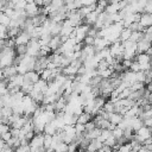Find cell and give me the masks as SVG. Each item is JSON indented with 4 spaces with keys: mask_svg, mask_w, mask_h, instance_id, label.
Listing matches in <instances>:
<instances>
[{
    "mask_svg": "<svg viewBox=\"0 0 152 152\" xmlns=\"http://www.w3.org/2000/svg\"><path fill=\"white\" fill-rule=\"evenodd\" d=\"M144 86H145V83H144V82H139V81H135V82H133V83H132L131 88H132V90H138V89H141V88H144Z\"/></svg>",
    "mask_w": 152,
    "mask_h": 152,
    "instance_id": "26",
    "label": "cell"
},
{
    "mask_svg": "<svg viewBox=\"0 0 152 152\" xmlns=\"http://www.w3.org/2000/svg\"><path fill=\"white\" fill-rule=\"evenodd\" d=\"M94 40H95V37L87 34L86 38L83 39V43H84V45H94Z\"/></svg>",
    "mask_w": 152,
    "mask_h": 152,
    "instance_id": "27",
    "label": "cell"
},
{
    "mask_svg": "<svg viewBox=\"0 0 152 152\" xmlns=\"http://www.w3.org/2000/svg\"><path fill=\"white\" fill-rule=\"evenodd\" d=\"M24 78L31 81L32 83H36V82L40 78V75H39V72H37L36 70H28V71H26V72L24 74Z\"/></svg>",
    "mask_w": 152,
    "mask_h": 152,
    "instance_id": "6",
    "label": "cell"
},
{
    "mask_svg": "<svg viewBox=\"0 0 152 152\" xmlns=\"http://www.w3.org/2000/svg\"><path fill=\"white\" fill-rule=\"evenodd\" d=\"M51 141H52V135L51 134H48V133H44V144H43V146L45 147V150L48 147H50Z\"/></svg>",
    "mask_w": 152,
    "mask_h": 152,
    "instance_id": "18",
    "label": "cell"
},
{
    "mask_svg": "<svg viewBox=\"0 0 152 152\" xmlns=\"http://www.w3.org/2000/svg\"><path fill=\"white\" fill-rule=\"evenodd\" d=\"M142 37H144V32H141V31H132L131 37H129V40L137 43V42L140 40Z\"/></svg>",
    "mask_w": 152,
    "mask_h": 152,
    "instance_id": "16",
    "label": "cell"
},
{
    "mask_svg": "<svg viewBox=\"0 0 152 152\" xmlns=\"http://www.w3.org/2000/svg\"><path fill=\"white\" fill-rule=\"evenodd\" d=\"M20 89H21L25 94H28V93L33 89V83H32L31 81L24 78V81H23V83H21V86H20Z\"/></svg>",
    "mask_w": 152,
    "mask_h": 152,
    "instance_id": "13",
    "label": "cell"
},
{
    "mask_svg": "<svg viewBox=\"0 0 152 152\" xmlns=\"http://www.w3.org/2000/svg\"><path fill=\"white\" fill-rule=\"evenodd\" d=\"M10 129H11V126H10L8 124H6V122H0V134L7 132V131H10Z\"/></svg>",
    "mask_w": 152,
    "mask_h": 152,
    "instance_id": "28",
    "label": "cell"
},
{
    "mask_svg": "<svg viewBox=\"0 0 152 152\" xmlns=\"http://www.w3.org/2000/svg\"><path fill=\"white\" fill-rule=\"evenodd\" d=\"M102 145H103V142L100 141L99 139H91L86 150H88V151H99Z\"/></svg>",
    "mask_w": 152,
    "mask_h": 152,
    "instance_id": "8",
    "label": "cell"
},
{
    "mask_svg": "<svg viewBox=\"0 0 152 152\" xmlns=\"http://www.w3.org/2000/svg\"><path fill=\"white\" fill-rule=\"evenodd\" d=\"M61 28H62V23H56V21L51 20V25H50V33H51V36L59 34Z\"/></svg>",
    "mask_w": 152,
    "mask_h": 152,
    "instance_id": "12",
    "label": "cell"
},
{
    "mask_svg": "<svg viewBox=\"0 0 152 152\" xmlns=\"http://www.w3.org/2000/svg\"><path fill=\"white\" fill-rule=\"evenodd\" d=\"M112 134L116 138V139H119V138H121L122 135H124V129H121V128H119L118 126L112 131Z\"/></svg>",
    "mask_w": 152,
    "mask_h": 152,
    "instance_id": "22",
    "label": "cell"
},
{
    "mask_svg": "<svg viewBox=\"0 0 152 152\" xmlns=\"http://www.w3.org/2000/svg\"><path fill=\"white\" fill-rule=\"evenodd\" d=\"M34 2L40 7V6H43V0H34Z\"/></svg>",
    "mask_w": 152,
    "mask_h": 152,
    "instance_id": "34",
    "label": "cell"
},
{
    "mask_svg": "<svg viewBox=\"0 0 152 152\" xmlns=\"http://www.w3.org/2000/svg\"><path fill=\"white\" fill-rule=\"evenodd\" d=\"M15 52L17 55H26V44L15 45Z\"/></svg>",
    "mask_w": 152,
    "mask_h": 152,
    "instance_id": "20",
    "label": "cell"
},
{
    "mask_svg": "<svg viewBox=\"0 0 152 152\" xmlns=\"http://www.w3.org/2000/svg\"><path fill=\"white\" fill-rule=\"evenodd\" d=\"M1 140H2V139H1V138H0V141H1Z\"/></svg>",
    "mask_w": 152,
    "mask_h": 152,
    "instance_id": "36",
    "label": "cell"
},
{
    "mask_svg": "<svg viewBox=\"0 0 152 152\" xmlns=\"http://www.w3.org/2000/svg\"><path fill=\"white\" fill-rule=\"evenodd\" d=\"M102 109L104 112H107V113H113L114 112V102H112L110 100L109 101H106L104 104H103V107H102Z\"/></svg>",
    "mask_w": 152,
    "mask_h": 152,
    "instance_id": "17",
    "label": "cell"
},
{
    "mask_svg": "<svg viewBox=\"0 0 152 152\" xmlns=\"http://www.w3.org/2000/svg\"><path fill=\"white\" fill-rule=\"evenodd\" d=\"M57 132V128H56V126L50 121V122H48V124H45V126H44V133H48V134H55Z\"/></svg>",
    "mask_w": 152,
    "mask_h": 152,
    "instance_id": "15",
    "label": "cell"
},
{
    "mask_svg": "<svg viewBox=\"0 0 152 152\" xmlns=\"http://www.w3.org/2000/svg\"><path fill=\"white\" fill-rule=\"evenodd\" d=\"M97 0H81L82 2V6H90L93 4H96Z\"/></svg>",
    "mask_w": 152,
    "mask_h": 152,
    "instance_id": "32",
    "label": "cell"
},
{
    "mask_svg": "<svg viewBox=\"0 0 152 152\" xmlns=\"http://www.w3.org/2000/svg\"><path fill=\"white\" fill-rule=\"evenodd\" d=\"M27 5L26 0H18L17 2H14V10H25Z\"/></svg>",
    "mask_w": 152,
    "mask_h": 152,
    "instance_id": "21",
    "label": "cell"
},
{
    "mask_svg": "<svg viewBox=\"0 0 152 152\" xmlns=\"http://www.w3.org/2000/svg\"><path fill=\"white\" fill-rule=\"evenodd\" d=\"M122 119H124V115H122V114H120V113H118V112L109 113V118H108V120L110 121V124L118 125Z\"/></svg>",
    "mask_w": 152,
    "mask_h": 152,
    "instance_id": "11",
    "label": "cell"
},
{
    "mask_svg": "<svg viewBox=\"0 0 152 152\" xmlns=\"http://www.w3.org/2000/svg\"><path fill=\"white\" fill-rule=\"evenodd\" d=\"M30 39H31V36H30V33H27L26 31H20L19 32V34L14 38V40H15V45H19V44H27L28 42H30Z\"/></svg>",
    "mask_w": 152,
    "mask_h": 152,
    "instance_id": "4",
    "label": "cell"
},
{
    "mask_svg": "<svg viewBox=\"0 0 152 152\" xmlns=\"http://www.w3.org/2000/svg\"><path fill=\"white\" fill-rule=\"evenodd\" d=\"M61 44H62V42H61V36L59 34H57V36H52L51 37V39H50V42H49V48L51 49V51H55L56 49H58L59 46H61Z\"/></svg>",
    "mask_w": 152,
    "mask_h": 152,
    "instance_id": "7",
    "label": "cell"
},
{
    "mask_svg": "<svg viewBox=\"0 0 152 152\" xmlns=\"http://www.w3.org/2000/svg\"><path fill=\"white\" fill-rule=\"evenodd\" d=\"M119 151H121V152H128V151H132V146H131V144H129V141L127 142H124V144H121L120 145V147H119Z\"/></svg>",
    "mask_w": 152,
    "mask_h": 152,
    "instance_id": "23",
    "label": "cell"
},
{
    "mask_svg": "<svg viewBox=\"0 0 152 152\" xmlns=\"http://www.w3.org/2000/svg\"><path fill=\"white\" fill-rule=\"evenodd\" d=\"M0 138L6 142L8 139H11V138H12V133H11V131H7V132H5V133L0 134Z\"/></svg>",
    "mask_w": 152,
    "mask_h": 152,
    "instance_id": "30",
    "label": "cell"
},
{
    "mask_svg": "<svg viewBox=\"0 0 152 152\" xmlns=\"http://www.w3.org/2000/svg\"><path fill=\"white\" fill-rule=\"evenodd\" d=\"M55 151H56V152H64V151H68V144L64 142V141H61V142L57 144V146L55 147Z\"/></svg>",
    "mask_w": 152,
    "mask_h": 152,
    "instance_id": "19",
    "label": "cell"
},
{
    "mask_svg": "<svg viewBox=\"0 0 152 152\" xmlns=\"http://www.w3.org/2000/svg\"><path fill=\"white\" fill-rule=\"evenodd\" d=\"M131 33H132V31L128 28V27H124L122 30H121V32H120V42H125V40H127V39H129V37H131Z\"/></svg>",
    "mask_w": 152,
    "mask_h": 152,
    "instance_id": "14",
    "label": "cell"
},
{
    "mask_svg": "<svg viewBox=\"0 0 152 152\" xmlns=\"http://www.w3.org/2000/svg\"><path fill=\"white\" fill-rule=\"evenodd\" d=\"M129 70H132V71H134V72L139 71V70H140V64H139L135 59L132 61V63H131V65H129Z\"/></svg>",
    "mask_w": 152,
    "mask_h": 152,
    "instance_id": "25",
    "label": "cell"
},
{
    "mask_svg": "<svg viewBox=\"0 0 152 152\" xmlns=\"http://www.w3.org/2000/svg\"><path fill=\"white\" fill-rule=\"evenodd\" d=\"M93 119V115L90 114V113H87V112H82V113H80L78 114V116H77V121L76 122H78V124H86V122H88V121H90Z\"/></svg>",
    "mask_w": 152,
    "mask_h": 152,
    "instance_id": "10",
    "label": "cell"
},
{
    "mask_svg": "<svg viewBox=\"0 0 152 152\" xmlns=\"http://www.w3.org/2000/svg\"><path fill=\"white\" fill-rule=\"evenodd\" d=\"M0 122H1V121H0Z\"/></svg>",
    "mask_w": 152,
    "mask_h": 152,
    "instance_id": "37",
    "label": "cell"
},
{
    "mask_svg": "<svg viewBox=\"0 0 152 152\" xmlns=\"http://www.w3.org/2000/svg\"><path fill=\"white\" fill-rule=\"evenodd\" d=\"M146 89H147V90H150V91H152V81H151L150 83H147V87H146Z\"/></svg>",
    "mask_w": 152,
    "mask_h": 152,
    "instance_id": "33",
    "label": "cell"
},
{
    "mask_svg": "<svg viewBox=\"0 0 152 152\" xmlns=\"http://www.w3.org/2000/svg\"><path fill=\"white\" fill-rule=\"evenodd\" d=\"M1 119H2V112H1V108H0V121H1Z\"/></svg>",
    "mask_w": 152,
    "mask_h": 152,
    "instance_id": "35",
    "label": "cell"
},
{
    "mask_svg": "<svg viewBox=\"0 0 152 152\" xmlns=\"http://www.w3.org/2000/svg\"><path fill=\"white\" fill-rule=\"evenodd\" d=\"M96 19H97V13H96L95 11H91L90 13H88V14L83 18V23H84V24H88V25H90V26H93L94 23L96 21Z\"/></svg>",
    "mask_w": 152,
    "mask_h": 152,
    "instance_id": "9",
    "label": "cell"
},
{
    "mask_svg": "<svg viewBox=\"0 0 152 152\" xmlns=\"http://www.w3.org/2000/svg\"><path fill=\"white\" fill-rule=\"evenodd\" d=\"M25 12H26L27 18H28V17L32 18V17H34V15H37V14L40 13L39 6H38L36 2H27L26 7H25Z\"/></svg>",
    "mask_w": 152,
    "mask_h": 152,
    "instance_id": "2",
    "label": "cell"
},
{
    "mask_svg": "<svg viewBox=\"0 0 152 152\" xmlns=\"http://www.w3.org/2000/svg\"><path fill=\"white\" fill-rule=\"evenodd\" d=\"M152 45V43L147 39H145L144 37L137 42V53H140V52H146V50Z\"/></svg>",
    "mask_w": 152,
    "mask_h": 152,
    "instance_id": "5",
    "label": "cell"
},
{
    "mask_svg": "<svg viewBox=\"0 0 152 152\" xmlns=\"http://www.w3.org/2000/svg\"><path fill=\"white\" fill-rule=\"evenodd\" d=\"M77 147H78V144H77L76 141H71V142H69V144H68V151H69V152L76 151V150H77Z\"/></svg>",
    "mask_w": 152,
    "mask_h": 152,
    "instance_id": "29",
    "label": "cell"
},
{
    "mask_svg": "<svg viewBox=\"0 0 152 152\" xmlns=\"http://www.w3.org/2000/svg\"><path fill=\"white\" fill-rule=\"evenodd\" d=\"M15 151H18V152H28L30 151V144H20L15 148Z\"/></svg>",
    "mask_w": 152,
    "mask_h": 152,
    "instance_id": "24",
    "label": "cell"
},
{
    "mask_svg": "<svg viewBox=\"0 0 152 152\" xmlns=\"http://www.w3.org/2000/svg\"><path fill=\"white\" fill-rule=\"evenodd\" d=\"M30 146L32 147H40L44 144V134L43 133H34V135L30 139Z\"/></svg>",
    "mask_w": 152,
    "mask_h": 152,
    "instance_id": "3",
    "label": "cell"
},
{
    "mask_svg": "<svg viewBox=\"0 0 152 152\" xmlns=\"http://www.w3.org/2000/svg\"><path fill=\"white\" fill-rule=\"evenodd\" d=\"M151 93H152V91H151Z\"/></svg>",
    "mask_w": 152,
    "mask_h": 152,
    "instance_id": "38",
    "label": "cell"
},
{
    "mask_svg": "<svg viewBox=\"0 0 152 152\" xmlns=\"http://www.w3.org/2000/svg\"><path fill=\"white\" fill-rule=\"evenodd\" d=\"M86 71H87V69H86V66L82 64V65L78 66V69H77V74H76V75H80V76H81V75H84Z\"/></svg>",
    "mask_w": 152,
    "mask_h": 152,
    "instance_id": "31",
    "label": "cell"
},
{
    "mask_svg": "<svg viewBox=\"0 0 152 152\" xmlns=\"http://www.w3.org/2000/svg\"><path fill=\"white\" fill-rule=\"evenodd\" d=\"M39 49H40V44L38 43V39L31 38L30 42L26 44V55L36 57L38 51H39Z\"/></svg>",
    "mask_w": 152,
    "mask_h": 152,
    "instance_id": "1",
    "label": "cell"
}]
</instances>
